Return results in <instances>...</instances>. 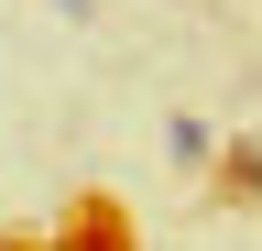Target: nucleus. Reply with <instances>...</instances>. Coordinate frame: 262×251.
Wrapping results in <instances>:
<instances>
[{
  "mask_svg": "<svg viewBox=\"0 0 262 251\" xmlns=\"http://www.w3.org/2000/svg\"><path fill=\"white\" fill-rule=\"evenodd\" d=\"M164 153L175 164H208V120H164Z\"/></svg>",
  "mask_w": 262,
  "mask_h": 251,
  "instance_id": "nucleus-1",
  "label": "nucleus"
},
{
  "mask_svg": "<svg viewBox=\"0 0 262 251\" xmlns=\"http://www.w3.org/2000/svg\"><path fill=\"white\" fill-rule=\"evenodd\" d=\"M55 11H66V22H88V11H98V0H55Z\"/></svg>",
  "mask_w": 262,
  "mask_h": 251,
  "instance_id": "nucleus-3",
  "label": "nucleus"
},
{
  "mask_svg": "<svg viewBox=\"0 0 262 251\" xmlns=\"http://www.w3.org/2000/svg\"><path fill=\"white\" fill-rule=\"evenodd\" d=\"M229 197H262V142H241V153H229Z\"/></svg>",
  "mask_w": 262,
  "mask_h": 251,
  "instance_id": "nucleus-2",
  "label": "nucleus"
}]
</instances>
